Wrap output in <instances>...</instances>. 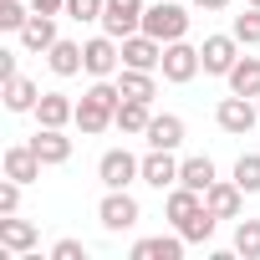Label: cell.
I'll return each mask as SVG.
<instances>
[{
    "label": "cell",
    "mask_w": 260,
    "mask_h": 260,
    "mask_svg": "<svg viewBox=\"0 0 260 260\" xmlns=\"http://www.w3.org/2000/svg\"><path fill=\"white\" fill-rule=\"evenodd\" d=\"M117 102H122V87H112L107 77H97V82L82 92V102H77V127H82L87 138L107 133V127L117 122Z\"/></svg>",
    "instance_id": "1"
},
{
    "label": "cell",
    "mask_w": 260,
    "mask_h": 260,
    "mask_svg": "<svg viewBox=\"0 0 260 260\" xmlns=\"http://www.w3.org/2000/svg\"><path fill=\"white\" fill-rule=\"evenodd\" d=\"M143 31L158 36L164 46H169V41H184V36H189V11H184V6H148V11H143Z\"/></svg>",
    "instance_id": "2"
},
{
    "label": "cell",
    "mask_w": 260,
    "mask_h": 260,
    "mask_svg": "<svg viewBox=\"0 0 260 260\" xmlns=\"http://www.w3.org/2000/svg\"><path fill=\"white\" fill-rule=\"evenodd\" d=\"M97 179H102L107 189H127L133 179H143V158H133L127 148H107V153L97 158Z\"/></svg>",
    "instance_id": "3"
},
{
    "label": "cell",
    "mask_w": 260,
    "mask_h": 260,
    "mask_svg": "<svg viewBox=\"0 0 260 260\" xmlns=\"http://www.w3.org/2000/svg\"><path fill=\"white\" fill-rule=\"evenodd\" d=\"M255 117H260V102H250V97H240V92H230V97L219 102V112H214V122L224 127L230 138H245L250 127H255Z\"/></svg>",
    "instance_id": "4"
},
{
    "label": "cell",
    "mask_w": 260,
    "mask_h": 260,
    "mask_svg": "<svg viewBox=\"0 0 260 260\" xmlns=\"http://www.w3.org/2000/svg\"><path fill=\"white\" fill-rule=\"evenodd\" d=\"M143 0H107V6H102V31L107 36H133V31H143Z\"/></svg>",
    "instance_id": "5"
},
{
    "label": "cell",
    "mask_w": 260,
    "mask_h": 260,
    "mask_svg": "<svg viewBox=\"0 0 260 260\" xmlns=\"http://www.w3.org/2000/svg\"><path fill=\"white\" fill-rule=\"evenodd\" d=\"M199 61H204V72H209V77H230V72H235V61H240V36H235V31H230V36H204Z\"/></svg>",
    "instance_id": "6"
},
{
    "label": "cell",
    "mask_w": 260,
    "mask_h": 260,
    "mask_svg": "<svg viewBox=\"0 0 260 260\" xmlns=\"http://www.w3.org/2000/svg\"><path fill=\"white\" fill-rule=\"evenodd\" d=\"M97 219H102V230H133L138 224V199L127 194V189H107V199L97 204Z\"/></svg>",
    "instance_id": "7"
},
{
    "label": "cell",
    "mask_w": 260,
    "mask_h": 260,
    "mask_svg": "<svg viewBox=\"0 0 260 260\" xmlns=\"http://www.w3.org/2000/svg\"><path fill=\"white\" fill-rule=\"evenodd\" d=\"M122 67H138V72L164 67V41H158V36H148V31L122 36Z\"/></svg>",
    "instance_id": "8"
},
{
    "label": "cell",
    "mask_w": 260,
    "mask_h": 260,
    "mask_svg": "<svg viewBox=\"0 0 260 260\" xmlns=\"http://www.w3.org/2000/svg\"><path fill=\"white\" fill-rule=\"evenodd\" d=\"M82 56H87V77H112L117 61H122V41L102 31V36H92V41L82 46Z\"/></svg>",
    "instance_id": "9"
},
{
    "label": "cell",
    "mask_w": 260,
    "mask_h": 260,
    "mask_svg": "<svg viewBox=\"0 0 260 260\" xmlns=\"http://www.w3.org/2000/svg\"><path fill=\"white\" fill-rule=\"evenodd\" d=\"M199 67H204V61H199V51H194L189 41H169V46H164V77H169V82L184 87V82L199 77Z\"/></svg>",
    "instance_id": "10"
},
{
    "label": "cell",
    "mask_w": 260,
    "mask_h": 260,
    "mask_svg": "<svg viewBox=\"0 0 260 260\" xmlns=\"http://www.w3.org/2000/svg\"><path fill=\"white\" fill-rule=\"evenodd\" d=\"M41 169H46V164L36 158L31 143H11V148H6V179H16V184H36Z\"/></svg>",
    "instance_id": "11"
},
{
    "label": "cell",
    "mask_w": 260,
    "mask_h": 260,
    "mask_svg": "<svg viewBox=\"0 0 260 260\" xmlns=\"http://www.w3.org/2000/svg\"><path fill=\"white\" fill-rule=\"evenodd\" d=\"M240 199H245V189H240L235 179H230V184L214 179V184L204 189V209H209L214 219H240Z\"/></svg>",
    "instance_id": "12"
},
{
    "label": "cell",
    "mask_w": 260,
    "mask_h": 260,
    "mask_svg": "<svg viewBox=\"0 0 260 260\" xmlns=\"http://www.w3.org/2000/svg\"><path fill=\"white\" fill-rule=\"evenodd\" d=\"M36 122H41V127H67V122H77V102H72L67 92H41Z\"/></svg>",
    "instance_id": "13"
},
{
    "label": "cell",
    "mask_w": 260,
    "mask_h": 260,
    "mask_svg": "<svg viewBox=\"0 0 260 260\" xmlns=\"http://www.w3.org/2000/svg\"><path fill=\"white\" fill-rule=\"evenodd\" d=\"M199 214H204V194H199V189L174 184V194H169V219H174V230H189Z\"/></svg>",
    "instance_id": "14"
},
{
    "label": "cell",
    "mask_w": 260,
    "mask_h": 260,
    "mask_svg": "<svg viewBox=\"0 0 260 260\" xmlns=\"http://www.w3.org/2000/svg\"><path fill=\"white\" fill-rule=\"evenodd\" d=\"M36 224L31 219H16V214H6L0 219V250H11V255H26V250H36Z\"/></svg>",
    "instance_id": "15"
},
{
    "label": "cell",
    "mask_w": 260,
    "mask_h": 260,
    "mask_svg": "<svg viewBox=\"0 0 260 260\" xmlns=\"http://www.w3.org/2000/svg\"><path fill=\"white\" fill-rule=\"evenodd\" d=\"M143 184H153V189H169V184H179L174 148H148V158H143Z\"/></svg>",
    "instance_id": "16"
},
{
    "label": "cell",
    "mask_w": 260,
    "mask_h": 260,
    "mask_svg": "<svg viewBox=\"0 0 260 260\" xmlns=\"http://www.w3.org/2000/svg\"><path fill=\"white\" fill-rule=\"evenodd\" d=\"M31 148H36L41 164H67V158H72V138L61 133V127H36Z\"/></svg>",
    "instance_id": "17"
},
{
    "label": "cell",
    "mask_w": 260,
    "mask_h": 260,
    "mask_svg": "<svg viewBox=\"0 0 260 260\" xmlns=\"http://www.w3.org/2000/svg\"><path fill=\"white\" fill-rule=\"evenodd\" d=\"M148 148H179L184 143V117H174V112H153V122H148Z\"/></svg>",
    "instance_id": "18"
},
{
    "label": "cell",
    "mask_w": 260,
    "mask_h": 260,
    "mask_svg": "<svg viewBox=\"0 0 260 260\" xmlns=\"http://www.w3.org/2000/svg\"><path fill=\"white\" fill-rule=\"evenodd\" d=\"M56 41H61V36H56V21H51V16H41V11L21 26V46H26V51H51Z\"/></svg>",
    "instance_id": "19"
},
{
    "label": "cell",
    "mask_w": 260,
    "mask_h": 260,
    "mask_svg": "<svg viewBox=\"0 0 260 260\" xmlns=\"http://www.w3.org/2000/svg\"><path fill=\"white\" fill-rule=\"evenodd\" d=\"M148 122H153V107H148V102H138V97H122V102H117V122H112V127H122L127 138H133V133H148Z\"/></svg>",
    "instance_id": "20"
},
{
    "label": "cell",
    "mask_w": 260,
    "mask_h": 260,
    "mask_svg": "<svg viewBox=\"0 0 260 260\" xmlns=\"http://www.w3.org/2000/svg\"><path fill=\"white\" fill-rule=\"evenodd\" d=\"M184 255V235H153L133 245V260H179Z\"/></svg>",
    "instance_id": "21"
},
{
    "label": "cell",
    "mask_w": 260,
    "mask_h": 260,
    "mask_svg": "<svg viewBox=\"0 0 260 260\" xmlns=\"http://www.w3.org/2000/svg\"><path fill=\"white\" fill-rule=\"evenodd\" d=\"M46 61H51L56 77H77V72H87V56H82L77 41H56V46L46 51Z\"/></svg>",
    "instance_id": "22"
},
{
    "label": "cell",
    "mask_w": 260,
    "mask_h": 260,
    "mask_svg": "<svg viewBox=\"0 0 260 260\" xmlns=\"http://www.w3.org/2000/svg\"><path fill=\"white\" fill-rule=\"evenodd\" d=\"M230 92L240 97H260V56H240L230 72Z\"/></svg>",
    "instance_id": "23"
},
{
    "label": "cell",
    "mask_w": 260,
    "mask_h": 260,
    "mask_svg": "<svg viewBox=\"0 0 260 260\" xmlns=\"http://www.w3.org/2000/svg\"><path fill=\"white\" fill-rule=\"evenodd\" d=\"M36 102H41V92H36L31 77H11L6 82V107L11 112H36Z\"/></svg>",
    "instance_id": "24"
},
{
    "label": "cell",
    "mask_w": 260,
    "mask_h": 260,
    "mask_svg": "<svg viewBox=\"0 0 260 260\" xmlns=\"http://www.w3.org/2000/svg\"><path fill=\"white\" fill-rule=\"evenodd\" d=\"M179 184H184V189H199V194H204V189L214 184V164H209L204 153L184 158V164H179Z\"/></svg>",
    "instance_id": "25"
},
{
    "label": "cell",
    "mask_w": 260,
    "mask_h": 260,
    "mask_svg": "<svg viewBox=\"0 0 260 260\" xmlns=\"http://www.w3.org/2000/svg\"><path fill=\"white\" fill-rule=\"evenodd\" d=\"M117 87H122V97H138V102H153V77H148V72H138V67H122Z\"/></svg>",
    "instance_id": "26"
},
{
    "label": "cell",
    "mask_w": 260,
    "mask_h": 260,
    "mask_svg": "<svg viewBox=\"0 0 260 260\" xmlns=\"http://www.w3.org/2000/svg\"><path fill=\"white\" fill-rule=\"evenodd\" d=\"M235 184L245 194H260V153H240L235 158Z\"/></svg>",
    "instance_id": "27"
},
{
    "label": "cell",
    "mask_w": 260,
    "mask_h": 260,
    "mask_svg": "<svg viewBox=\"0 0 260 260\" xmlns=\"http://www.w3.org/2000/svg\"><path fill=\"white\" fill-rule=\"evenodd\" d=\"M235 250L245 260H260V219H240L235 224Z\"/></svg>",
    "instance_id": "28"
},
{
    "label": "cell",
    "mask_w": 260,
    "mask_h": 260,
    "mask_svg": "<svg viewBox=\"0 0 260 260\" xmlns=\"http://www.w3.org/2000/svg\"><path fill=\"white\" fill-rule=\"evenodd\" d=\"M31 16H36V11H26L21 0H0V31H16V36H21V26H26Z\"/></svg>",
    "instance_id": "29"
},
{
    "label": "cell",
    "mask_w": 260,
    "mask_h": 260,
    "mask_svg": "<svg viewBox=\"0 0 260 260\" xmlns=\"http://www.w3.org/2000/svg\"><path fill=\"white\" fill-rule=\"evenodd\" d=\"M235 36H240V46H260V6H250L245 16H235Z\"/></svg>",
    "instance_id": "30"
},
{
    "label": "cell",
    "mask_w": 260,
    "mask_h": 260,
    "mask_svg": "<svg viewBox=\"0 0 260 260\" xmlns=\"http://www.w3.org/2000/svg\"><path fill=\"white\" fill-rule=\"evenodd\" d=\"M102 6L107 0H67V16L82 26V21H102Z\"/></svg>",
    "instance_id": "31"
},
{
    "label": "cell",
    "mask_w": 260,
    "mask_h": 260,
    "mask_svg": "<svg viewBox=\"0 0 260 260\" xmlns=\"http://www.w3.org/2000/svg\"><path fill=\"white\" fill-rule=\"evenodd\" d=\"M214 224H219V219H214V214H209V209H204V214H199V219H194V224H189V230H179V235H184V240H194V245H204V240H209V235H214Z\"/></svg>",
    "instance_id": "32"
},
{
    "label": "cell",
    "mask_w": 260,
    "mask_h": 260,
    "mask_svg": "<svg viewBox=\"0 0 260 260\" xmlns=\"http://www.w3.org/2000/svg\"><path fill=\"white\" fill-rule=\"evenodd\" d=\"M51 260H87V245L82 240H56L51 245Z\"/></svg>",
    "instance_id": "33"
},
{
    "label": "cell",
    "mask_w": 260,
    "mask_h": 260,
    "mask_svg": "<svg viewBox=\"0 0 260 260\" xmlns=\"http://www.w3.org/2000/svg\"><path fill=\"white\" fill-rule=\"evenodd\" d=\"M16 209H21V184L6 179V184H0V214H16Z\"/></svg>",
    "instance_id": "34"
},
{
    "label": "cell",
    "mask_w": 260,
    "mask_h": 260,
    "mask_svg": "<svg viewBox=\"0 0 260 260\" xmlns=\"http://www.w3.org/2000/svg\"><path fill=\"white\" fill-rule=\"evenodd\" d=\"M11 77H21L16 72V51H0V82H11Z\"/></svg>",
    "instance_id": "35"
},
{
    "label": "cell",
    "mask_w": 260,
    "mask_h": 260,
    "mask_svg": "<svg viewBox=\"0 0 260 260\" xmlns=\"http://www.w3.org/2000/svg\"><path fill=\"white\" fill-rule=\"evenodd\" d=\"M31 11H41V16H56V11H67V0H31Z\"/></svg>",
    "instance_id": "36"
},
{
    "label": "cell",
    "mask_w": 260,
    "mask_h": 260,
    "mask_svg": "<svg viewBox=\"0 0 260 260\" xmlns=\"http://www.w3.org/2000/svg\"><path fill=\"white\" fill-rule=\"evenodd\" d=\"M194 6H199V11H224L230 0H194Z\"/></svg>",
    "instance_id": "37"
},
{
    "label": "cell",
    "mask_w": 260,
    "mask_h": 260,
    "mask_svg": "<svg viewBox=\"0 0 260 260\" xmlns=\"http://www.w3.org/2000/svg\"><path fill=\"white\" fill-rule=\"evenodd\" d=\"M250 6H260V0H250Z\"/></svg>",
    "instance_id": "38"
},
{
    "label": "cell",
    "mask_w": 260,
    "mask_h": 260,
    "mask_svg": "<svg viewBox=\"0 0 260 260\" xmlns=\"http://www.w3.org/2000/svg\"><path fill=\"white\" fill-rule=\"evenodd\" d=\"M255 102H260V97H255Z\"/></svg>",
    "instance_id": "39"
}]
</instances>
